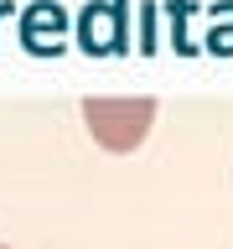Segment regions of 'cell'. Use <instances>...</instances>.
<instances>
[{
    "label": "cell",
    "instance_id": "obj_1",
    "mask_svg": "<svg viewBox=\"0 0 233 249\" xmlns=\"http://www.w3.org/2000/svg\"><path fill=\"white\" fill-rule=\"evenodd\" d=\"M83 124L104 151H135L155 124V99H88Z\"/></svg>",
    "mask_w": 233,
    "mask_h": 249
},
{
    "label": "cell",
    "instance_id": "obj_2",
    "mask_svg": "<svg viewBox=\"0 0 233 249\" xmlns=\"http://www.w3.org/2000/svg\"><path fill=\"white\" fill-rule=\"evenodd\" d=\"M0 249H11V244H0Z\"/></svg>",
    "mask_w": 233,
    "mask_h": 249
}]
</instances>
